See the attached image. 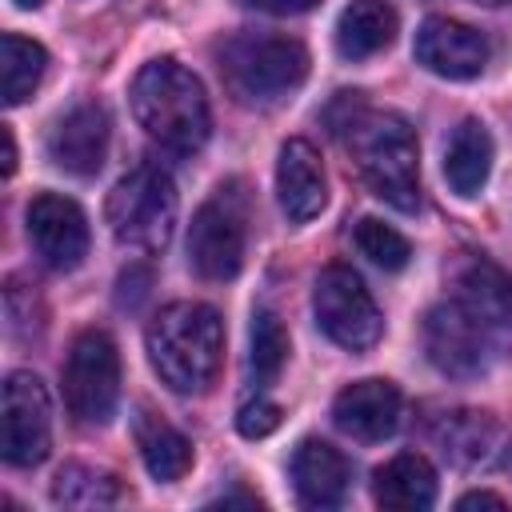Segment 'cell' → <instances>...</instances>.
Returning <instances> with one entry per match:
<instances>
[{
  "instance_id": "6da1fadb",
  "label": "cell",
  "mask_w": 512,
  "mask_h": 512,
  "mask_svg": "<svg viewBox=\"0 0 512 512\" xmlns=\"http://www.w3.org/2000/svg\"><path fill=\"white\" fill-rule=\"evenodd\" d=\"M128 104L144 136L176 156L200 152L212 132V108L204 84L180 60L168 56L148 60L128 88Z\"/></svg>"
},
{
  "instance_id": "7a4b0ae2",
  "label": "cell",
  "mask_w": 512,
  "mask_h": 512,
  "mask_svg": "<svg viewBox=\"0 0 512 512\" xmlns=\"http://www.w3.org/2000/svg\"><path fill=\"white\" fill-rule=\"evenodd\" d=\"M364 176V184L396 212L420 208V148L416 132L400 112H372L356 104L336 128Z\"/></svg>"
},
{
  "instance_id": "3957f363",
  "label": "cell",
  "mask_w": 512,
  "mask_h": 512,
  "mask_svg": "<svg viewBox=\"0 0 512 512\" xmlns=\"http://www.w3.org/2000/svg\"><path fill=\"white\" fill-rule=\"evenodd\" d=\"M144 344H148V360L156 376L172 392L192 396V392H204L220 372L224 320L212 304L176 300L152 316Z\"/></svg>"
},
{
  "instance_id": "277c9868",
  "label": "cell",
  "mask_w": 512,
  "mask_h": 512,
  "mask_svg": "<svg viewBox=\"0 0 512 512\" xmlns=\"http://www.w3.org/2000/svg\"><path fill=\"white\" fill-rule=\"evenodd\" d=\"M220 76L240 104L268 108L308 80V48L280 32H236L216 48Z\"/></svg>"
},
{
  "instance_id": "5b68a950",
  "label": "cell",
  "mask_w": 512,
  "mask_h": 512,
  "mask_svg": "<svg viewBox=\"0 0 512 512\" xmlns=\"http://www.w3.org/2000/svg\"><path fill=\"white\" fill-rule=\"evenodd\" d=\"M176 208L180 200H176L172 176L156 164H140L124 180H116V188L108 192L104 220L116 244L136 252H164L176 228Z\"/></svg>"
},
{
  "instance_id": "8992f818",
  "label": "cell",
  "mask_w": 512,
  "mask_h": 512,
  "mask_svg": "<svg viewBox=\"0 0 512 512\" xmlns=\"http://www.w3.org/2000/svg\"><path fill=\"white\" fill-rule=\"evenodd\" d=\"M312 312H316L320 332L344 352H368L384 332V316H380L372 292L348 264H328L316 276Z\"/></svg>"
},
{
  "instance_id": "52a82bcc",
  "label": "cell",
  "mask_w": 512,
  "mask_h": 512,
  "mask_svg": "<svg viewBox=\"0 0 512 512\" xmlns=\"http://www.w3.org/2000/svg\"><path fill=\"white\" fill-rule=\"evenodd\" d=\"M120 400V352L108 332H80L64 360V404L76 424L100 428L112 420Z\"/></svg>"
},
{
  "instance_id": "ba28073f",
  "label": "cell",
  "mask_w": 512,
  "mask_h": 512,
  "mask_svg": "<svg viewBox=\"0 0 512 512\" xmlns=\"http://www.w3.org/2000/svg\"><path fill=\"white\" fill-rule=\"evenodd\" d=\"M244 200L236 188H216L204 200L188 228V264L204 280H232L244 268L248 228H244Z\"/></svg>"
},
{
  "instance_id": "9c48e42d",
  "label": "cell",
  "mask_w": 512,
  "mask_h": 512,
  "mask_svg": "<svg viewBox=\"0 0 512 512\" xmlns=\"http://www.w3.org/2000/svg\"><path fill=\"white\" fill-rule=\"evenodd\" d=\"M52 452V400L32 372H12L0 400V456L12 468H36Z\"/></svg>"
},
{
  "instance_id": "30bf717a",
  "label": "cell",
  "mask_w": 512,
  "mask_h": 512,
  "mask_svg": "<svg viewBox=\"0 0 512 512\" xmlns=\"http://www.w3.org/2000/svg\"><path fill=\"white\" fill-rule=\"evenodd\" d=\"M492 332L484 324H476L456 300L428 308L424 316V352L428 360L456 380H472L488 372L492 360Z\"/></svg>"
},
{
  "instance_id": "8fae6325",
  "label": "cell",
  "mask_w": 512,
  "mask_h": 512,
  "mask_svg": "<svg viewBox=\"0 0 512 512\" xmlns=\"http://www.w3.org/2000/svg\"><path fill=\"white\" fill-rule=\"evenodd\" d=\"M28 240L48 268L72 272L88 256V220L76 200L40 192L28 204Z\"/></svg>"
},
{
  "instance_id": "7c38bea8",
  "label": "cell",
  "mask_w": 512,
  "mask_h": 512,
  "mask_svg": "<svg viewBox=\"0 0 512 512\" xmlns=\"http://www.w3.org/2000/svg\"><path fill=\"white\" fill-rule=\"evenodd\" d=\"M416 64H424L428 72L444 76V80H472L488 68V40L484 32H476L464 20L452 16H428L416 28V44H412Z\"/></svg>"
},
{
  "instance_id": "4fadbf2b",
  "label": "cell",
  "mask_w": 512,
  "mask_h": 512,
  "mask_svg": "<svg viewBox=\"0 0 512 512\" xmlns=\"http://www.w3.org/2000/svg\"><path fill=\"white\" fill-rule=\"evenodd\" d=\"M108 112L100 104H76L48 128V160L68 176H96L108 156Z\"/></svg>"
},
{
  "instance_id": "5bb4252c",
  "label": "cell",
  "mask_w": 512,
  "mask_h": 512,
  "mask_svg": "<svg viewBox=\"0 0 512 512\" xmlns=\"http://www.w3.org/2000/svg\"><path fill=\"white\" fill-rule=\"evenodd\" d=\"M400 388L392 380H356L348 388L336 392L332 400V420L344 436L360 440V444H376V440H388L396 428H400Z\"/></svg>"
},
{
  "instance_id": "9a60e30c",
  "label": "cell",
  "mask_w": 512,
  "mask_h": 512,
  "mask_svg": "<svg viewBox=\"0 0 512 512\" xmlns=\"http://www.w3.org/2000/svg\"><path fill=\"white\" fill-rule=\"evenodd\" d=\"M276 200L292 224H308L328 204V176L308 140H284L276 156Z\"/></svg>"
},
{
  "instance_id": "2e32d148",
  "label": "cell",
  "mask_w": 512,
  "mask_h": 512,
  "mask_svg": "<svg viewBox=\"0 0 512 512\" xmlns=\"http://www.w3.org/2000/svg\"><path fill=\"white\" fill-rule=\"evenodd\" d=\"M352 484V464L340 448H332L328 440H300L292 452V488L300 496L304 508H336L344 504Z\"/></svg>"
},
{
  "instance_id": "e0dca14e",
  "label": "cell",
  "mask_w": 512,
  "mask_h": 512,
  "mask_svg": "<svg viewBox=\"0 0 512 512\" xmlns=\"http://www.w3.org/2000/svg\"><path fill=\"white\" fill-rule=\"evenodd\" d=\"M476 324H484L492 336H508L512 332V276L476 256V260H464L460 272H456V296H452Z\"/></svg>"
},
{
  "instance_id": "ac0fdd59",
  "label": "cell",
  "mask_w": 512,
  "mask_h": 512,
  "mask_svg": "<svg viewBox=\"0 0 512 512\" xmlns=\"http://www.w3.org/2000/svg\"><path fill=\"white\" fill-rule=\"evenodd\" d=\"M372 496L392 512H424L436 504V472L420 452H400L376 468Z\"/></svg>"
},
{
  "instance_id": "d6986e66",
  "label": "cell",
  "mask_w": 512,
  "mask_h": 512,
  "mask_svg": "<svg viewBox=\"0 0 512 512\" xmlns=\"http://www.w3.org/2000/svg\"><path fill=\"white\" fill-rule=\"evenodd\" d=\"M492 156H496V148H492L488 128L472 116L460 120L448 136V148H444V180L452 184V192L464 200L480 196V188L492 176Z\"/></svg>"
},
{
  "instance_id": "ffe728a7",
  "label": "cell",
  "mask_w": 512,
  "mask_h": 512,
  "mask_svg": "<svg viewBox=\"0 0 512 512\" xmlns=\"http://www.w3.org/2000/svg\"><path fill=\"white\" fill-rule=\"evenodd\" d=\"M396 8L388 0H352L336 16V52L344 60H368L396 40Z\"/></svg>"
},
{
  "instance_id": "44dd1931",
  "label": "cell",
  "mask_w": 512,
  "mask_h": 512,
  "mask_svg": "<svg viewBox=\"0 0 512 512\" xmlns=\"http://www.w3.org/2000/svg\"><path fill=\"white\" fill-rule=\"evenodd\" d=\"M440 444H444V456H452L464 468H488V464L504 460V452H508V448H500L504 428L488 412H452V416H444Z\"/></svg>"
},
{
  "instance_id": "7402d4cb",
  "label": "cell",
  "mask_w": 512,
  "mask_h": 512,
  "mask_svg": "<svg viewBox=\"0 0 512 512\" xmlns=\"http://www.w3.org/2000/svg\"><path fill=\"white\" fill-rule=\"evenodd\" d=\"M136 444H140V460H144L148 476L160 480V484H172V480H180L192 468V444H188V436L176 432L172 424L156 420V416H144L136 424Z\"/></svg>"
},
{
  "instance_id": "603a6c76",
  "label": "cell",
  "mask_w": 512,
  "mask_h": 512,
  "mask_svg": "<svg viewBox=\"0 0 512 512\" xmlns=\"http://www.w3.org/2000/svg\"><path fill=\"white\" fill-rule=\"evenodd\" d=\"M44 68H48V52L36 40H24L16 32L0 36V100L8 108L24 104L36 92V84L44 80Z\"/></svg>"
},
{
  "instance_id": "cb8c5ba5",
  "label": "cell",
  "mask_w": 512,
  "mask_h": 512,
  "mask_svg": "<svg viewBox=\"0 0 512 512\" xmlns=\"http://www.w3.org/2000/svg\"><path fill=\"white\" fill-rule=\"evenodd\" d=\"M52 500L60 508H108L120 500V480L92 464H64L52 480Z\"/></svg>"
},
{
  "instance_id": "d4e9b609",
  "label": "cell",
  "mask_w": 512,
  "mask_h": 512,
  "mask_svg": "<svg viewBox=\"0 0 512 512\" xmlns=\"http://www.w3.org/2000/svg\"><path fill=\"white\" fill-rule=\"evenodd\" d=\"M284 360H288V332H284L280 316L268 308H256L252 312V352H248L252 380L260 388L276 384V376L284 372Z\"/></svg>"
},
{
  "instance_id": "484cf974",
  "label": "cell",
  "mask_w": 512,
  "mask_h": 512,
  "mask_svg": "<svg viewBox=\"0 0 512 512\" xmlns=\"http://www.w3.org/2000/svg\"><path fill=\"white\" fill-rule=\"evenodd\" d=\"M352 236H356V248H360L376 268H384V272H400V268L412 260V244H408L392 224H384V220H376V216H364Z\"/></svg>"
},
{
  "instance_id": "4316f807",
  "label": "cell",
  "mask_w": 512,
  "mask_h": 512,
  "mask_svg": "<svg viewBox=\"0 0 512 512\" xmlns=\"http://www.w3.org/2000/svg\"><path fill=\"white\" fill-rule=\"evenodd\" d=\"M236 428H240V436H248V440L272 436V432L280 428V404H272V400H248V404L236 412Z\"/></svg>"
},
{
  "instance_id": "83f0119b",
  "label": "cell",
  "mask_w": 512,
  "mask_h": 512,
  "mask_svg": "<svg viewBox=\"0 0 512 512\" xmlns=\"http://www.w3.org/2000/svg\"><path fill=\"white\" fill-rule=\"evenodd\" d=\"M244 8H256V12H268V16H300L308 8H316L320 0H240Z\"/></svg>"
},
{
  "instance_id": "f1b7e54d",
  "label": "cell",
  "mask_w": 512,
  "mask_h": 512,
  "mask_svg": "<svg viewBox=\"0 0 512 512\" xmlns=\"http://www.w3.org/2000/svg\"><path fill=\"white\" fill-rule=\"evenodd\" d=\"M456 508H504V496H496V492H464L460 500H456Z\"/></svg>"
},
{
  "instance_id": "f546056e",
  "label": "cell",
  "mask_w": 512,
  "mask_h": 512,
  "mask_svg": "<svg viewBox=\"0 0 512 512\" xmlns=\"http://www.w3.org/2000/svg\"><path fill=\"white\" fill-rule=\"evenodd\" d=\"M0 144H4V164H0V172L12 176V172H16V140H12V128H0Z\"/></svg>"
},
{
  "instance_id": "4dcf8cb0",
  "label": "cell",
  "mask_w": 512,
  "mask_h": 512,
  "mask_svg": "<svg viewBox=\"0 0 512 512\" xmlns=\"http://www.w3.org/2000/svg\"><path fill=\"white\" fill-rule=\"evenodd\" d=\"M12 4H16V8H40L44 0H12Z\"/></svg>"
},
{
  "instance_id": "1f68e13d",
  "label": "cell",
  "mask_w": 512,
  "mask_h": 512,
  "mask_svg": "<svg viewBox=\"0 0 512 512\" xmlns=\"http://www.w3.org/2000/svg\"><path fill=\"white\" fill-rule=\"evenodd\" d=\"M480 4H492L496 8V4H508V0H480Z\"/></svg>"
}]
</instances>
